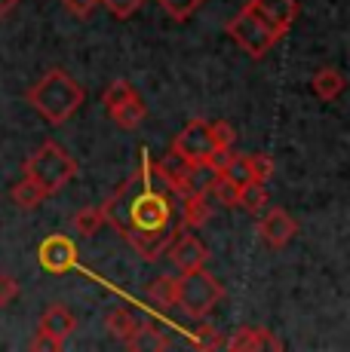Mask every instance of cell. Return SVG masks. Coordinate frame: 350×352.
Instances as JSON below:
<instances>
[{"mask_svg": "<svg viewBox=\"0 0 350 352\" xmlns=\"http://www.w3.org/2000/svg\"><path fill=\"white\" fill-rule=\"evenodd\" d=\"M83 98H86L83 86H80L68 71H62V67L46 71L43 77H40L37 83L28 89L31 107H34L40 117H43L46 123H52V126L68 123L74 113L80 111Z\"/></svg>", "mask_w": 350, "mask_h": 352, "instance_id": "cell-1", "label": "cell"}, {"mask_svg": "<svg viewBox=\"0 0 350 352\" xmlns=\"http://www.w3.org/2000/svg\"><path fill=\"white\" fill-rule=\"evenodd\" d=\"M77 175V162L62 144L43 141L28 160H25V178L43 196H56L65 184H71Z\"/></svg>", "mask_w": 350, "mask_h": 352, "instance_id": "cell-2", "label": "cell"}, {"mask_svg": "<svg viewBox=\"0 0 350 352\" xmlns=\"http://www.w3.org/2000/svg\"><path fill=\"white\" fill-rule=\"evenodd\" d=\"M130 224L132 230L123 236H163L172 233L169 230V199L163 193H157L154 187H141L138 193H132L130 206Z\"/></svg>", "mask_w": 350, "mask_h": 352, "instance_id": "cell-3", "label": "cell"}, {"mask_svg": "<svg viewBox=\"0 0 350 352\" xmlns=\"http://www.w3.org/2000/svg\"><path fill=\"white\" fill-rule=\"evenodd\" d=\"M221 297H225V288L215 276H209L206 270H191L178 279V300L175 303L185 309L187 319H206Z\"/></svg>", "mask_w": 350, "mask_h": 352, "instance_id": "cell-4", "label": "cell"}, {"mask_svg": "<svg viewBox=\"0 0 350 352\" xmlns=\"http://www.w3.org/2000/svg\"><path fill=\"white\" fill-rule=\"evenodd\" d=\"M227 34H231V37L240 43V50H246L252 58H261L280 40L277 34L271 31V25L261 22V19L255 16L249 6H243V10H240L237 16L227 22Z\"/></svg>", "mask_w": 350, "mask_h": 352, "instance_id": "cell-5", "label": "cell"}, {"mask_svg": "<svg viewBox=\"0 0 350 352\" xmlns=\"http://www.w3.org/2000/svg\"><path fill=\"white\" fill-rule=\"evenodd\" d=\"M215 138L209 132V123L203 120H191L172 141V157H178L185 166H203L215 157Z\"/></svg>", "mask_w": 350, "mask_h": 352, "instance_id": "cell-6", "label": "cell"}, {"mask_svg": "<svg viewBox=\"0 0 350 352\" xmlns=\"http://www.w3.org/2000/svg\"><path fill=\"white\" fill-rule=\"evenodd\" d=\"M37 261L46 273H68V270L77 267V245L68 236H46L37 248Z\"/></svg>", "mask_w": 350, "mask_h": 352, "instance_id": "cell-7", "label": "cell"}, {"mask_svg": "<svg viewBox=\"0 0 350 352\" xmlns=\"http://www.w3.org/2000/svg\"><path fill=\"white\" fill-rule=\"evenodd\" d=\"M246 6L265 25H271V31L277 34V37H282V34L292 28L295 16H298V3H295V0H249Z\"/></svg>", "mask_w": 350, "mask_h": 352, "instance_id": "cell-8", "label": "cell"}, {"mask_svg": "<svg viewBox=\"0 0 350 352\" xmlns=\"http://www.w3.org/2000/svg\"><path fill=\"white\" fill-rule=\"evenodd\" d=\"M169 261L178 273H191V270H203L209 261V248L197 239V236H181V239L169 242Z\"/></svg>", "mask_w": 350, "mask_h": 352, "instance_id": "cell-9", "label": "cell"}, {"mask_svg": "<svg viewBox=\"0 0 350 352\" xmlns=\"http://www.w3.org/2000/svg\"><path fill=\"white\" fill-rule=\"evenodd\" d=\"M258 233L271 248H282L298 233V224H295V218L286 208H271V212H265V218L258 221Z\"/></svg>", "mask_w": 350, "mask_h": 352, "instance_id": "cell-10", "label": "cell"}, {"mask_svg": "<svg viewBox=\"0 0 350 352\" xmlns=\"http://www.w3.org/2000/svg\"><path fill=\"white\" fill-rule=\"evenodd\" d=\"M74 324H77V319H74V313L65 303H52L50 309H46L43 316H40V324H37V334H46L52 337V340L65 343L71 337Z\"/></svg>", "mask_w": 350, "mask_h": 352, "instance_id": "cell-11", "label": "cell"}, {"mask_svg": "<svg viewBox=\"0 0 350 352\" xmlns=\"http://www.w3.org/2000/svg\"><path fill=\"white\" fill-rule=\"evenodd\" d=\"M130 206H132V181H126V184L102 206L105 221L117 230L120 236H126L132 230V224H130Z\"/></svg>", "mask_w": 350, "mask_h": 352, "instance_id": "cell-12", "label": "cell"}, {"mask_svg": "<svg viewBox=\"0 0 350 352\" xmlns=\"http://www.w3.org/2000/svg\"><path fill=\"white\" fill-rule=\"evenodd\" d=\"M231 352H255V349H282V340L267 328H240L225 343Z\"/></svg>", "mask_w": 350, "mask_h": 352, "instance_id": "cell-13", "label": "cell"}, {"mask_svg": "<svg viewBox=\"0 0 350 352\" xmlns=\"http://www.w3.org/2000/svg\"><path fill=\"white\" fill-rule=\"evenodd\" d=\"M111 120L117 123L120 129H126V132H132V129H138L141 123H145V117H147V107H145V101L138 98V92L136 96H130L123 101V104H117V107H111Z\"/></svg>", "mask_w": 350, "mask_h": 352, "instance_id": "cell-14", "label": "cell"}, {"mask_svg": "<svg viewBox=\"0 0 350 352\" xmlns=\"http://www.w3.org/2000/svg\"><path fill=\"white\" fill-rule=\"evenodd\" d=\"M311 86H313L316 98L332 101V98H338L341 92H344V86H347V83H344V74H341V71H335V67H322V71H316V74H313Z\"/></svg>", "mask_w": 350, "mask_h": 352, "instance_id": "cell-15", "label": "cell"}, {"mask_svg": "<svg viewBox=\"0 0 350 352\" xmlns=\"http://www.w3.org/2000/svg\"><path fill=\"white\" fill-rule=\"evenodd\" d=\"M209 218H212L209 193H206V190L185 193V224L187 227H203Z\"/></svg>", "mask_w": 350, "mask_h": 352, "instance_id": "cell-16", "label": "cell"}, {"mask_svg": "<svg viewBox=\"0 0 350 352\" xmlns=\"http://www.w3.org/2000/svg\"><path fill=\"white\" fill-rule=\"evenodd\" d=\"M237 206L249 214H261L267 206V190L261 181H249V184L240 187V196H237Z\"/></svg>", "mask_w": 350, "mask_h": 352, "instance_id": "cell-17", "label": "cell"}, {"mask_svg": "<svg viewBox=\"0 0 350 352\" xmlns=\"http://www.w3.org/2000/svg\"><path fill=\"white\" fill-rule=\"evenodd\" d=\"M221 178H227L231 184H237V187H243L252 181V166H249V153H231L227 157V162L221 166Z\"/></svg>", "mask_w": 350, "mask_h": 352, "instance_id": "cell-18", "label": "cell"}, {"mask_svg": "<svg viewBox=\"0 0 350 352\" xmlns=\"http://www.w3.org/2000/svg\"><path fill=\"white\" fill-rule=\"evenodd\" d=\"M130 346L132 349H166L169 343H166V337H163V331L157 328V324H138L136 328V334H132V340H130Z\"/></svg>", "mask_w": 350, "mask_h": 352, "instance_id": "cell-19", "label": "cell"}, {"mask_svg": "<svg viewBox=\"0 0 350 352\" xmlns=\"http://www.w3.org/2000/svg\"><path fill=\"white\" fill-rule=\"evenodd\" d=\"M147 297L157 300L160 307H175V300H178V279H175V276H160V279H154L151 285H147Z\"/></svg>", "mask_w": 350, "mask_h": 352, "instance_id": "cell-20", "label": "cell"}, {"mask_svg": "<svg viewBox=\"0 0 350 352\" xmlns=\"http://www.w3.org/2000/svg\"><path fill=\"white\" fill-rule=\"evenodd\" d=\"M136 328H138V322H136V316H132L130 309H114V313L107 316V331H111L117 340H123V343L132 340Z\"/></svg>", "mask_w": 350, "mask_h": 352, "instance_id": "cell-21", "label": "cell"}, {"mask_svg": "<svg viewBox=\"0 0 350 352\" xmlns=\"http://www.w3.org/2000/svg\"><path fill=\"white\" fill-rule=\"evenodd\" d=\"M74 230H77L80 236H96L99 230H102L105 224V214H102V208L99 206H86V208H80L77 214H74Z\"/></svg>", "mask_w": 350, "mask_h": 352, "instance_id": "cell-22", "label": "cell"}, {"mask_svg": "<svg viewBox=\"0 0 350 352\" xmlns=\"http://www.w3.org/2000/svg\"><path fill=\"white\" fill-rule=\"evenodd\" d=\"M10 196H12V202H16V206L22 208V212H34V208H40V202L46 199V196L40 193V190H37L34 184H31L28 178H22V181H19V184L12 187V193H10Z\"/></svg>", "mask_w": 350, "mask_h": 352, "instance_id": "cell-23", "label": "cell"}, {"mask_svg": "<svg viewBox=\"0 0 350 352\" xmlns=\"http://www.w3.org/2000/svg\"><path fill=\"white\" fill-rule=\"evenodd\" d=\"M160 6H163L166 12H169V19H178V22H185V19H191L194 12L203 6V0H157Z\"/></svg>", "mask_w": 350, "mask_h": 352, "instance_id": "cell-24", "label": "cell"}, {"mask_svg": "<svg viewBox=\"0 0 350 352\" xmlns=\"http://www.w3.org/2000/svg\"><path fill=\"white\" fill-rule=\"evenodd\" d=\"M209 190L215 193V199L221 202V206H237V196H240V187L237 184H231L227 178H221V175H215L212 178V184H209Z\"/></svg>", "mask_w": 350, "mask_h": 352, "instance_id": "cell-25", "label": "cell"}, {"mask_svg": "<svg viewBox=\"0 0 350 352\" xmlns=\"http://www.w3.org/2000/svg\"><path fill=\"white\" fill-rule=\"evenodd\" d=\"M130 96H136V89H132L126 80H117V83H111L107 86V92H105V111H111V107H117V104H123Z\"/></svg>", "mask_w": 350, "mask_h": 352, "instance_id": "cell-26", "label": "cell"}, {"mask_svg": "<svg viewBox=\"0 0 350 352\" xmlns=\"http://www.w3.org/2000/svg\"><path fill=\"white\" fill-rule=\"evenodd\" d=\"M209 132L215 138V147L218 151H231L234 138H237V132H234V126L227 123V120H215V123H209Z\"/></svg>", "mask_w": 350, "mask_h": 352, "instance_id": "cell-27", "label": "cell"}, {"mask_svg": "<svg viewBox=\"0 0 350 352\" xmlns=\"http://www.w3.org/2000/svg\"><path fill=\"white\" fill-rule=\"evenodd\" d=\"M102 3L107 6V12H111L114 19H130V16H136V12L141 10L145 0H102Z\"/></svg>", "mask_w": 350, "mask_h": 352, "instance_id": "cell-28", "label": "cell"}, {"mask_svg": "<svg viewBox=\"0 0 350 352\" xmlns=\"http://www.w3.org/2000/svg\"><path fill=\"white\" fill-rule=\"evenodd\" d=\"M249 166H252V181H261V184H265V181L274 175V160L265 157V153L249 157Z\"/></svg>", "mask_w": 350, "mask_h": 352, "instance_id": "cell-29", "label": "cell"}, {"mask_svg": "<svg viewBox=\"0 0 350 352\" xmlns=\"http://www.w3.org/2000/svg\"><path fill=\"white\" fill-rule=\"evenodd\" d=\"M62 3H65V10H68L71 16H77V19H90L99 0H62Z\"/></svg>", "mask_w": 350, "mask_h": 352, "instance_id": "cell-30", "label": "cell"}, {"mask_svg": "<svg viewBox=\"0 0 350 352\" xmlns=\"http://www.w3.org/2000/svg\"><path fill=\"white\" fill-rule=\"evenodd\" d=\"M194 346H203V349L221 346V340H218V334H215L212 324H203V328L197 331V337H194Z\"/></svg>", "mask_w": 350, "mask_h": 352, "instance_id": "cell-31", "label": "cell"}, {"mask_svg": "<svg viewBox=\"0 0 350 352\" xmlns=\"http://www.w3.org/2000/svg\"><path fill=\"white\" fill-rule=\"evenodd\" d=\"M19 297V282L10 276H0V303H10Z\"/></svg>", "mask_w": 350, "mask_h": 352, "instance_id": "cell-32", "label": "cell"}, {"mask_svg": "<svg viewBox=\"0 0 350 352\" xmlns=\"http://www.w3.org/2000/svg\"><path fill=\"white\" fill-rule=\"evenodd\" d=\"M62 346H65V343L52 340V337H46V334H37V340L31 343V349H52V352H56V349H62Z\"/></svg>", "mask_w": 350, "mask_h": 352, "instance_id": "cell-33", "label": "cell"}, {"mask_svg": "<svg viewBox=\"0 0 350 352\" xmlns=\"http://www.w3.org/2000/svg\"><path fill=\"white\" fill-rule=\"evenodd\" d=\"M16 6H19V0H0V22H6L16 12Z\"/></svg>", "mask_w": 350, "mask_h": 352, "instance_id": "cell-34", "label": "cell"}]
</instances>
